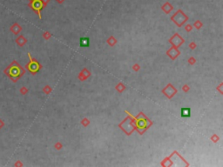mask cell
<instances>
[{
  "label": "cell",
  "instance_id": "277c9868",
  "mask_svg": "<svg viewBox=\"0 0 223 167\" xmlns=\"http://www.w3.org/2000/svg\"><path fill=\"white\" fill-rule=\"evenodd\" d=\"M10 31H12L13 34H15V35H18V34L22 31V28H21V26L18 25V23H14L10 27Z\"/></svg>",
  "mask_w": 223,
  "mask_h": 167
},
{
  "label": "cell",
  "instance_id": "30bf717a",
  "mask_svg": "<svg viewBox=\"0 0 223 167\" xmlns=\"http://www.w3.org/2000/svg\"><path fill=\"white\" fill-rule=\"evenodd\" d=\"M15 165V166H18V165H21V164L19 163V161H18V162H17V163H16V164H15V165Z\"/></svg>",
  "mask_w": 223,
  "mask_h": 167
},
{
  "label": "cell",
  "instance_id": "7a4b0ae2",
  "mask_svg": "<svg viewBox=\"0 0 223 167\" xmlns=\"http://www.w3.org/2000/svg\"><path fill=\"white\" fill-rule=\"evenodd\" d=\"M29 58H30V62H29L27 65H26V68L28 69V71H30L31 73L35 74L39 71V69L41 68V65H39V63L38 61H36L35 59H33L32 57H31V54L28 53Z\"/></svg>",
  "mask_w": 223,
  "mask_h": 167
},
{
  "label": "cell",
  "instance_id": "52a82bcc",
  "mask_svg": "<svg viewBox=\"0 0 223 167\" xmlns=\"http://www.w3.org/2000/svg\"><path fill=\"white\" fill-rule=\"evenodd\" d=\"M16 43H17V44L18 45H19V46H23L24 44H25V43H26V39L24 38V37L21 35V36H19L18 37V38L16 39Z\"/></svg>",
  "mask_w": 223,
  "mask_h": 167
},
{
  "label": "cell",
  "instance_id": "5b68a950",
  "mask_svg": "<svg viewBox=\"0 0 223 167\" xmlns=\"http://www.w3.org/2000/svg\"><path fill=\"white\" fill-rule=\"evenodd\" d=\"M79 45H80V47H89L90 46V39L89 38H86V37H85V38H80V39H79Z\"/></svg>",
  "mask_w": 223,
  "mask_h": 167
},
{
  "label": "cell",
  "instance_id": "ba28073f",
  "mask_svg": "<svg viewBox=\"0 0 223 167\" xmlns=\"http://www.w3.org/2000/svg\"><path fill=\"white\" fill-rule=\"evenodd\" d=\"M20 91H21V93H22V94H25L26 92H27V89H26V88H24V87H23V88L20 89Z\"/></svg>",
  "mask_w": 223,
  "mask_h": 167
},
{
  "label": "cell",
  "instance_id": "9c48e42d",
  "mask_svg": "<svg viewBox=\"0 0 223 167\" xmlns=\"http://www.w3.org/2000/svg\"><path fill=\"white\" fill-rule=\"evenodd\" d=\"M4 126V122L0 118V130H1Z\"/></svg>",
  "mask_w": 223,
  "mask_h": 167
},
{
  "label": "cell",
  "instance_id": "8992f818",
  "mask_svg": "<svg viewBox=\"0 0 223 167\" xmlns=\"http://www.w3.org/2000/svg\"><path fill=\"white\" fill-rule=\"evenodd\" d=\"M180 115L182 118H190L191 117V109L190 108H182L180 110Z\"/></svg>",
  "mask_w": 223,
  "mask_h": 167
},
{
  "label": "cell",
  "instance_id": "3957f363",
  "mask_svg": "<svg viewBox=\"0 0 223 167\" xmlns=\"http://www.w3.org/2000/svg\"><path fill=\"white\" fill-rule=\"evenodd\" d=\"M29 6H30L31 9L34 10V11H36L37 13H38L39 18H41L40 11L44 7L41 0H33V1H30V3H29Z\"/></svg>",
  "mask_w": 223,
  "mask_h": 167
},
{
  "label": "cell",
  "instance_id": "6da1fadb",
  "mask_svg": "<svg viewBox=\"0 0 223 167\" xmlns=\"http://www.w3.org/2000/svg\"><path fill=\"white\" fill-rule=\"evenodd\" d=\"M4 73L9 78L12 82H17L25 73V70L21 67L17 61H12L6 68L4 69Z\"/></svg>",
  "mask_w": 223,
  "mask_h": 167
}]
</instances>
